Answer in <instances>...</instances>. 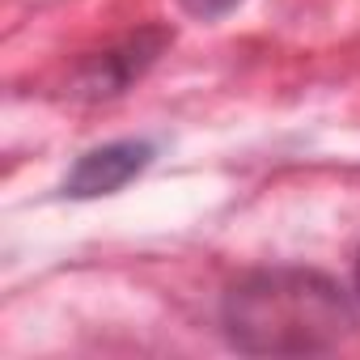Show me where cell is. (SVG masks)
Returning <instances> with one entry per match:
<instances>
[{
  "label": "cell",
  "instance_id": "cell-1",
  "mask_svg": "<svg viewBox=\"0 0 360 360\" xmlns=\"http://www.w3.org/2000/svg\"><path fill=\"white\" fill-rule=\"evenodd\" d=\"M225 339L246 356H318L356 326L347 292L314 267H263L221 301Z\"/></svg>",
  "mask_w": 360,
  "mask_h": 360
},
{
  "label": "cell",
  "instance_id": "cell-2",
  "mask_svg": "<svg viewBox=\"0 0 360 360\" xmlns=\"http://www.w3.org/2000/svg\"><path fill=\"white\" fill-rule=\"evenodd\" d=\"M148 161H153V144H148V140H115V144L89 148V153L68 169L64 195H72V200L110 195V191L127 187Z\"/></svg>",
  "mask_w": 360,
  "mask_h": 360
},
{
  "label": "cell",
  "instance_id": "cell-3",
  "mask_svg": "<svg viewBox=\"0 0 360 360\" xmlns=\"http://www.w3.org/2000/svg\"><path fill=\"white\" fill-rule=\"evenodd\" d=\"M161 47H165V34H161V30H144V34L127 39L119 51H106V56L89 68V77H85V94H89V98H98V94H119L131 77H140V72L157 60Z\"/></svg>",
  "mask_w": 360,
  "mask_h": 360
},
{
  "label": "cell",
  "instance_id": "cell-4",
  "mask_svg": "<svg viewBox=\"0 0 360 360\" xmlns=\"http://www.w3.org/2000/svg\"><path fill=\"white\" fill-rule=\"evenodd\" d=\"M187 5V13H195V18H221V13H229L238 0H183Z\"/></svg>",
  "mask_w": 360,
  "mask_h": 360
},
{
  "label": "cell",
  "instance_id": "cell-5",
  "mask_svg": "<svg viewBox=\"0 0 360 360\" xmlns=\"http://www.w3.org/2000/svg\"><path fill=\"white\" fill-rule=\"evenodd\" d=\"M356 292H360V259H356Z\"/></svg>",
  "mask_w": 360,
  "mask_h": 360
}]
</instances>
